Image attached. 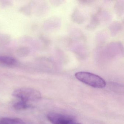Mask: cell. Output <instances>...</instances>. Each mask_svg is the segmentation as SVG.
I'll return each instance as SVG.
<instances>
[{
	"label": "cell",
	"instance_id": "6da1fadb",
	"mask_svg": "<svg viewBox=\"0 0 124 124\" xmlns=\"http://www.w3.org/2000/svg\"><path fill=\"white\" fill-rule=\"evenodd\" d=\"M75 77L80 82L96 88H103L106 85L105 80L101 77L90 72H79L75 74Z\"/></svg>",
	"mask_w": 124,
	"mask_h": 124
},
{
	"label": "cell",
	"instance_id": "7a4b0ae2",
	"mask_svg": "<svg viewBox=\"0 0 124 124\" xmlns=\"http://www.w3.org/2000/svg\"><path fill=\"white\" fill-rule=\"evenodd\" d=\"M13 95L27 101H38L42 98V94L39 91L29 87L21 88L16 89L14 91Z\"/></svg>",
	"mask_w": 124,
	"mask_h": 124
},
{
	"label": "cell",
	"instance_id": "3957f363",
	"mask_svg": "<svg viewBox=\"0 0 124 124\" xmlns=\"http://www.w3.org/2000/svg\"><path fill=\"white\" fill-rule=\"evenodd\" d=\"M47 118L53 124H70L77 122L72 116L56 112H50Z\"/></svg>",
	"mask_w": 124,
	"mask_h": 124
},
{
	"label": "cell",
	"instance_id": "277c9868",
	"mask_svg": "<svg viewBox=\"0 0 124 124\" xmlns=\"http://www.w3.org/2000/svg\"><path fill=\"white\" fill-rule=\"evenodd\" d=\"M17 61L16 59L7 56H0V63L8 66H14L16 64Z\"/></svg>",
	"mask_w": 124,
	"mask_h": 124
},
{
	"label": "cell",
	"instance_id": "5b68a950",
	"mask_svg": "<svg viewBox=\"0 0 124 124\" xmlns=\"http://www.w3.org/2000/svg\"><path fill=\"white\" fill-rule=\"evenodd\" d=\"M0 121L6 124H26L22 120L19 118L3 117Z\"/></svg>",
	"mask_w": 124,
	"mask_h": 124
},
{
	"label": "cell",
	"instance_id": "8992f818",
	"mask_svg": "<svg viewBox=\"0 0 124 124\" xmlns=\"http://www.w3.org/2000/svg\"><path fill=\"white\" fill-rule=\"evenodd\" d=\"M27 102L26 101L21 100L14 104V108L15 109L18 110L26 109L31 107L27 103Z\"/></svg>",
	"mask_w": 124,
	"mask_h": 124
},
{
	"label": "cell",
	"instance_id": "52a82bcc",
	"mask_svg": "<svg viewBox=\"0 0 124 124\" xmlns=\"http://www.w3.org/2000/svg\"><path fill=\"white\" fill-rule=\"evenodd\" d=\"M81 124V123H77V122H75V123H71V124Z\"/></svg>",
	"mask_w": 124,
	"mask_h": 124
},
{
	"label": "cell",
	"instance_id": "ba28073f",
	"mask_svg": "<svg viewBox=\"0 0 124 124\" xmlns=\"http://www.w3.org/2000/svg\"><path fill=\"white\" fill-rule=\"evenodd\" d=\"M0 124H6L5 123H3L2 122L0 121Z\"/></svg>",
	"mask_w": 124,
	"mask_h": 124
}]
</instances>
